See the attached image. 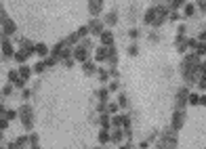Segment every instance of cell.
<instances>
[{
    "label": "cell",
    "mask_w": 206,
    "mask_h": 149,
    "mask_svg": "<svg viewBox=\"0 0 206 149\" xmlns=\"http://www.w3.org/2000/svg\"><path fill=\"white\" fill-rule=\"evenodd\" d=\"M19 113H21V118H23V122H25V126L30 128V126H32V109H30V107H21Z\"/></svg>",
    "instance_id": "obj_1"
},
{
    "label": "cell",
    "mask_w": 206,
    "mask_h": 149,
    "mask_svg": "<svg viewBox=\"0 0 206 149\" xmlns=\"http://www.w3.org/2000/svg\"><path fill=\"white\" fill-rule=\"evenodd\" d=\"M2 52H4L6 57H11V55H13V46H11V42H8V38L2 40Z\"/></svg>",
    "instance_id": "obj_2"
},
{
    "label": "cell",
    "mask_w": 206,
    "mask_h": 149,
    "mask_svg": "<svg viewBox=\"0 0 206 149\" xmlns=\"http://www.w3.org/2000/svg\"><path fill=\"white\" fill-rule=\"evenodd\" d=\"M15 30H17L15 23H13L11 19H4V32H6V34H15Z\"/></svg>",
    "instance_id": "obj_3"
},
{
    "label": "cell",
    "mask_w": 206,
    "mask_h": 149,
    "mask_svg": "<svg viewBox=\"0 0 206 149\" xmlns=\"http://www.w3.org/2000/svg\"><path fill=\"white\" fill-rule=\"evenodd\" d=\"M30 74H32L30 67H21V69H19V76L23 78V80H25V78H30Z\"/></svg>",
    "instance_id": "obj_4"
},
{
    "label": "cell",
    "mask_w": 206,
    "mask_h": 149,
    "mask_svg": "<svg viewBox=\"0 0 206 149\" xmlns=\"http://www.w3.org/2000/svg\"><path fill=\"white\" fill-rule=\"evenodd\" d=\"M25 57H28V52H15V59L19 61V63H23V61H25Z\"/></svg>",
    "instance_id": "obj_5"
},
{
    "label": "cell",
    "mask_w": 206,
    "mask_h": 149,
    "mask_svg": "<svg viewBox=\"0 0 206 149\" xmlns=\"http://www.w3.org/2000/svg\"><path fill=\"white\" fill-rule=\"evenodd\" d=\"M84 57H86V52H84L82 48H78V50H76V59H80V61H84Z\"/></svg>",
    "instance_id": "obj_6"
},
{
    "label": "cell",
    "mask_w": 206,
    "mask_h": 149,
    "mask_svg": "<svg viewBox=\"0 0 206 149\" xmlns=\"http://www.w3.org/2000/svg\"><path fill=\"white\" fill-rule=\"evenodd\" d=\"M17 76H19L17 72H8V80H11V82H15V80H17Z\"/></svg>",
    "instance_id": "obj_7"
},
{
    "label": "cell",
    "mask_w": 206,
    "mask_h": 149,
    "mask_svg": "<svg viewBox=\"0 0 206 149\" xmlns=\"http://www.w3.org/2000/svg\"><path fill=\"white\" fill-rule=\"evenodd\" d=\"M103 42H105V44H112V34H105V36H103Z\"/></svg>",
    "instance_id": "obj_8"
},
{
    "label": "cell",
    "mask_w": 206,
    "mask_h": 149,
    "mask_svg": "<svg viewBox=\"0 0 206 149\" xmlns=\"http://www.w3.org/2000/svg\"><path fill=\"white\" fill-rule=\"evenodd\" d=\"M36 50H38L40 55H44V52H46V46H44V44H40V46H36Z\"/></svg>",
    "instance_id": "obj_9"
},
{
    "label": "cell",
    "mask_w": 206,
    "mask_h": 149,
    "mask_svg": "<svg viewBox=\"0 0 206 149\" xmlns=\"http://www.w3.org/2000/svg\"><path fill=\"white\" fill-rule=\"evenodd\" d=\"M15 116H17V111H8V113H6V120H13Z\"/></svg>",
    "instance_id": "obj_10"
},
{
    "label": "cell",
    "mask_w": 206,
    "mask_h": 149,
    "mask_svg": "<svg viewBox=\"0 0 206 149\" xmlns=\"http://www.w3.org/2000/svg\"><path fill=\"white\" fill-rule=\"evenodd\" d=\"M4 128H6V120L0 118V130H4Z\"/></svg>",
    "instance_id": "obj_11"
},
{
    "label": "cell",
    "mask_w": 206,
    "mask_h": 149,
    "mask_svg": "<svg viewBox=\"0 0 206 149\" xmlns=\"http://www.w3.org/2000/svg\"><path fill=\"white\" fill-rule=\"evenodd\" d=\"M0 116H4V105H0Z\"/></svg>",
    "instance_id": "obj_12"
},
{
    "label": "cell",
    "mask_w": 206,
    "mask_h": 149,
    "mask_svg": "<svg viewBox=\"0 0 206 149\" xmlns=\"http://www.w3.org/2000/svg\"><path fill=\"white\" fill-rule=\"evenodd\" d=\"M0 139H2V137H0Z\"/></svg>",
    "instance_id": "obj_13"
}]
</instances>
